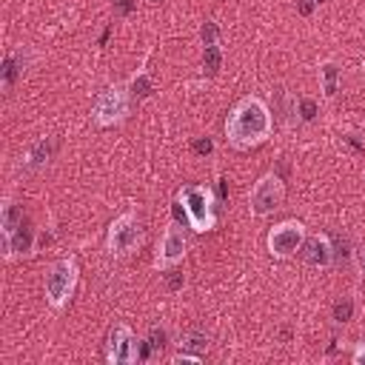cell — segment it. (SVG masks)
Instances as JSON below:
<instances>
[{
	"instance_id": "8992f818",
	"label": "cell",
	"mask_w": 365,
	"mask_h": 365,
	"mask_svg": "<svg viewBox=\"0 0 365 365\" xmlns=\"http://www.w3.org/2000/svg\"><path fill=\"white\" fill-rule=\"evenodd\" d=\"M302 242H305V225L297 220H285L268 231V251L277 259L294 257L302 248Z\"/></svg>"
},
{
	"instance_id": "52a82bcc",
	"label": "cell",
	"mask_w": 365,
	"mask_h": 365,
	"mask_svg": "<svg viewBox=\"0 0 365 365\" xmlns=\"http://www.w3.org/2000/svg\"><path fill=\"white\" fill-rule=\"evenodd\" d=\"M91 114H94V123L97 125H114V123H120L128 114V94H125V88L123 86L103 88L97 94V100H94Z\"/></svg>"
},
{
	"instance_id": "8fae6325",
	"label": "cell",
	"mask_w": 365,
	"mask_h": 365,
	"mask_svg": "<svg viewBox=\"0 0 365 365\" xmlns=\"http://www.w3.org/2000/svg\"><path fill=\"white\" fill-rule=\"evenodd\" d=\"M31 248H34V228H29L26 222H20L9 237H3V251L9 259L31 254Z\"/></svg>"
},
{
	"instance_id": "2e32d148",
	"label": "cell",
	"mask_w": 365,
	"mask_h": 365,
	"mask_svg": "<svg viewBox=\"0 0 365 365\" xmlns=\"http://www.w3.org/2000/svg\"><path fill=\"white\" fill-rule=\"evenodd\" d=\"M322 80H325V94L331 97L336 91V66L334 63H325L322 66Z\"/></svg>"
},
{
	"instance_id": "5bb4252c",
	"label": "cell",
	"mask_w": 365,
	"mask_h": 365,
	"mask_svg": "<svg viewBox=\"0 0 365 365\" xmlns=\"http://www.w3.org/2000/svg\"><path fill=\"white\" fill-rule=\"evenodd\" d=\"M351 311H354L351 297H342V299H336V305H334V319H336V322H348V319H351Z\"/></svg>"
},
{
	"instance_id": "44dd1931",
	"label": "cell",
	"mask_w": 365,
	"mask_h": 365,
	"mask_svg": "<svg viewBox=\"0 0 365 365\" xmlns=\"http://www.w3.org/2000/svg\"><path fill=\"white\" fill-rule=\"evenodd\" d=\"M194 148H197V151H205V154H208V151H211V148H214V145H211V143H208V140H205V143H202V140H200V143H197V145H194Z\"/></svg>"
},
{
	"instance_id": "7402d4cb",
	"label": "cell",
	"mask_w": 365,
	"mask_h": 365,
	"mask_svg": "<svg viewBox=\"0 0 365 365\" xmlns=\"http://www.w3.org/2000/svg\"><path fill=\"white\" fill-rule=\"evenodd\" d=\"M299 9H302V14H308V11H311V0H302V6H299Z\"/></svg>"
},
{
	"instance_id": "e0dca14e",
	"label": "cell",
	"mask_w": 365,
	"mask_h": 365,
	"mask_svg": "<svg viewBox=\"0 0 365 365\" xmlns=\"http://www.w3.org/2000/svg\"><path fill=\"white\" fill-rule=\"evenodd\" d=\"M163 345H165V331H163V328H151V331H148V348L157 354Z\"/></svg>"
},
{
	"instance_id": "ac0fdd59",
	"label": "cell",
	"mask_w": 365,
	"mask_h": 365,
	"mask_svg": "<svg viewBox=\"0 0 365 365\" xmlns=\"http://www.w3.org/2000/svg\"><path fill=\"white\" fill-rule=\"evenodd\" d=\"M131 88H134V94H140V97H145L151 86H148V80H145V77H134V83H131Z\"/></svg>"
},
{
	"instance_id": "30bf717a",
	"label": "cell",
	"mask_w": 365,
	"mask_h": 365,
	"mask_svg": "<svg viewBox=\"0 0 365 365\" xmlns=\"http://www.w3.org/2000/svg\"><path fill=\"white\" fill-rule=\"evenodd\" d=\"M299 254H302V259H305L311 268H328V265L334 262V245H331V240L322 237V234L305 237Z\"/></svg>"
},
{
	"instance_id": "9a60e30c",
	"label": "cell",
	"mask_w": 365,
	"mask_h": 365,
	"mask_svg": "<svg viewBox=\"0 0 365 365\" xmlns=\"http://www.w3.org/2000/svg\"><path fill=\"white\" fill-rule=\"evenodd\" d=\"M279 111H282V120H285L288 125H291V123L297 120V114H299V111H297V100H291L285 91H282V103H279Z\"/></svg>"
},
{
	"instance_id": "4fadbf2b",
	"label": "cell",
	"mask_w": 365,
	"mask_h": 365,
	"mask_svg": "<svg viewBox=\"0 0 365 365\" xmlns=\"http://www.w3.org/2000/svg\"><path fill=\"white\" fill-rule=\"evenodd\" d=\"M185 351L191 348V351H205V345H208V336H205V331H188V334H182V342H180Z\"/></svg>"
},
{
	"instance_id": "5b68a950",
	"label": "cell",
	"mask_w": 365,
	"mask_h": 365,
	"mask_svg": "<svg viewBox=\"0 0 365 365\" xmlns=\"http://www.w3.org/2000/svg\"><path fill=\"white\" fill-rule=\"evenodd\" d=\"M143 240V228H140V220L134 211H125L120 214L111 225H108V251L114 257H125L131 254Z\"/></svg>"
},
{
	"instance_id": "277c9868",
	"label": "cell",
	"mask_w": 365,
	"mask_h": 365,
	"mask_svg": "<svg viewBox=\"0 0 365 365\" xmlns=\"http://www.w3.org/2000/svg\"><path fill=\"white\" fill-rule=\"evenodd\" d=\"M282 200H285V185H282V180H279L277 174H262V177L254 182L251 194H248V211H251L254 217H268V214H274V211L282 205Z\"/></svg>"
},
{
	"instance_id": "7a4b0ae2",
	"label": "cell",
	"mask_w": 365,
	"mask_h": 365,
	"mask_svg": "<svg viewBox=\"0 0 365 365\" xmlns=\"http://www.w3.org/2000/svg\"><path fill=\"white\" fill-rule=\"evenodd\" d=\"M177 200L182 202L185 220L194 231H211L214 228L217 214H214V194L208 185H182Z\"/></svg>"
},
{
	"instance_id": "ffe728a7",
	"label": "cell",
	"mask_w": 365,
	"mask_h": 365,
	"mask_svg": "<svg viewBox=\"0 0 365 365\" xmlns=\"http://www.w3.org/2000/svg\"><path fill=\"white\" fill-rule=\"evenodd\" d=\"M351 359H354V365H365V342L356 345V351L351 354Z\"/></svg>"
},
{
	"instance_id": "3957f363",
	"label": "cell",
	"mask_w": 365,
	"mask_h": 365,
	"mask_svg": "<svg viewBox=\"0 0 365 365\" xmlns=\"http://www.w3.org/2000/svg\"><path fill=\"white\" fill-rule=\"evenodd\" d=\"M74 285H77V262L71 257H63V259H54L46 271V279H43V291H46V299L51 308H63L71 294H74Z\"/></svg>"
},
{
	"instance_id": "7c38bea8",
	"label": "cell",
	"mask_w": 365,
	"mask_h": 365,
	"mask_svg": "<svg viewBox=\"0 0 365 365\" xmlns=\"http://www.w3.org/2000/svg\"><path fill=\"white\" fill-rule=\"evenodd\" d=\"M23 222V208L17 205V202H11V200H6L3 202V214H0V225H3V237H9L17 225Z\"/></svg>"
},
{
	"instance_id": "d6986e66",
	"label": "cell",
	"mask_w": 365,
	"mask_h": 365,
	"mask_svg": "<svg viewBox=\"0 0 365 365\" xmlns=\"http://www.w3.org/2000/svg\"><path fill=\"white\" fill-rule=\"evenodd\" d=\"M200 359H202L200 354H177V356H174L171 362H177V365H180V362H194V365H197Z\"/></svg>"
},
{
	"instance_id": "6da1fadb",
	"label": "cell",
	"mask_w": 365,
	"mask_h": 365,
	"mask_svg": "<svg viewBox=\"0 0 365 365\" xmlns=\"http://www.w3.org/2000/svg\"><path fill=\"white\" fill-rule=\"evenodd\" d=\"M271 111L268 106L262 103V97L257 94H248L242 97L231 111H228V120H225V137L234 148H254L259 143L268 140L271 134Z\"/></svg>"
},
{
	"instance_id": "ba28073f",
	"label": "cell",
	"mask_w": 365,
	"mask_h": 365,
	"mask_svg": "<svg viewBox=\"0 0 365 365\" xmlns=\"http://www.w3.org/2000/svg\"><path fill=\"white\" fill-rule=\"evenodd\" d=\"M140 356V345H137V336L128 325H114L108 331V342H106V359L111 365H128Z\"/></svg>"
},
{
	"instance_id": "9c48e42d",
	"label": "cell",
	"mask_w": 365,
	"mask_h": 365,
	"mask_svg": "<svg viewBox=\"0 0 365 365\" xmlns=\"http://www.w3.org/2000/svg\"><path fill=\"white\" fill-rule=\"evenodd\" d=\"M185 248H188V240H185V231L177 225V222H171L165 231H163V237H160V242H157V257H154V268H171V265H177L182 257H185Z\"/></svg>"
}]
</instances>
